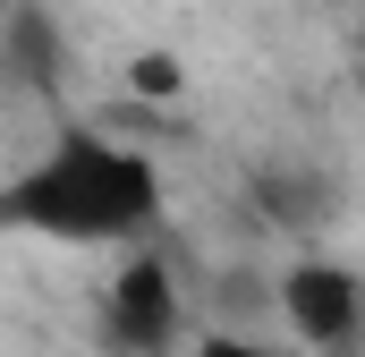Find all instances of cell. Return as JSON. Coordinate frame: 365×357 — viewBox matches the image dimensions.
Here are the masks:
<instances>
[{"label":"cell","instance_id":"cell-3","mask_svg":"<svg viewBox=\"0 0 365 357\" xmlns=\"http://www.w3.org/2000/svg\"><path fill=\"white\" fill-rule=\"evenodd\" d=\"M280 315H289V332H297L306 349L349 357V349H357V323H365V289H357V272H349V264L306 256V264L280 272Z\"/></svg>","mask_w":365,"mask_h":357},{"label":"cell","instance_id":"cell-4","mask_svg":"<svg viewBox=\"0 0 365 357\" xmlns=\"http://www.w3.org/2000/svg\"><path fill=\"white\" fill-rule=\"evenodd\" d=\"M9 69L34 77V86H51V69H60V34H51L43 9H9Z\"/></svg>","mask_w":365,"mask_h":357},{"label":"cell","instance_id":"cell-2","mask_svg":"<svg viewBox=\"0 0 365 357\" xmlns=\"http://www.w3.org/2000/svg\"><path fill=\"white\" fill-rule=\"evenodd\" d=\"M187 332V298H179V272L162 264L153 247L145 256H128L119 281H110V298H102V341L110 357H170Z\"/></svg>","mask_w":365,"mask_h":357},{"label":"cell","instance_id":"cell-1","mask_svg":"<svg viewBox=\"0 0 365 357\" xmlns=\"http://www.w3.org/2000/svg\"><path fill=\"white\" fill-rule=\"evenodd\" d=\"M153 213H162L153 162L102 128H60L17 178H0V230H34V238H68V247L136 238V230H153Z\"/></svg>","mask_w":365,"mask_h":357},{"label":"cell","instance_id":"cell-5","mask_svg":"<svg viewBox=\"0 0 365 357\" xmlns=\"http://www.w3.org/2000/svg\"><path fill=\"white\" fill-rule=\"evenodd\" d=\"M187 357H280V349H264V341H247V332H212V341H195Z\"/></svg>","mask_w":365,"mask_h":357}]
</instances>
